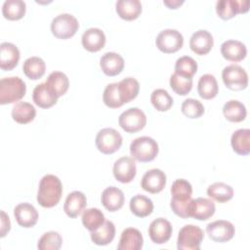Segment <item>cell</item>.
I'll list each match as a JSON object with an SVG mask.
<instances>
[{"instance_id":"cell-6","label":"cell","mask_w":250,"mask_h":250,"mask_svg":"<svg viewBox=\"0 0 250 250\" xmlns=\"http://www.w3.org/2000/svg\"><path fill=\"white\" fill-rule=\"evenodd\" d=\"M122 146V136L113 128H104L96 136V146L104 154H111Z\"/></svg>"},{"instance_id":"cell-5","label":"cell","mask_w":250,"mask_h":250,"mask_svg":"<svg viewBox=\"0 0 250 250\" xmlns=\"http://www.w3.org/2000/svg\"><path fill=\"white\" fill-rule=\"evenodd\" d=\"M203 238L204 232L198 226L186 225L179 231L177 248L179 250H199Z\"/></svg>"},{"instance_id":"cell-36","label":"cell","mask_w":250,"mask_h":250,"mask_svg":"<svg viewBox=\"0 0 250 250\" xmlns=\"http://www.w3.org/2000/svg\"><path fill=\"white\" fill-rule=\"evenodd\" d=\"M23 73L32 80H36L41 78L45 74L46 63L39 57H30L26 59L22 65Z\"/></svg>"},{"instance_id":"cell-24","label":"cell","mask_w":250,"mask_h":250,"mask_svg":"<svg viewBox=\"0 0 250 250\" xmlns=\"http://www.w3.org/2000/svg\"><path fill=\"white\" fill-rule=\"evenodd\" d=\"M82 46L89 52H98L104 48L105 44V35L104 31L98 27L88 28L82 34Z\"/></svg>"},{"instance_id":"cell-11","label":"cell","mask_w":250,"mask_h":250,"mask_svg":"<svg viewBox=\"0 0 250 250\" xmlns=\"http://www.w3.org/2000/svg\"><path fill=\"white\" fill-rule=\"evenodd\" d=\"M248 10L249 1L247 0H219L216 3L217 15L223 20H229Z\"/></svg>"},{"instance_id":"cell-18","label":"cell","mask_w":250,"mask_h":250,"mask_svg":"<svg viewBox=\"0 0 250 250\" xmlns=\"http://www.w3.org/2000/svg\"><path fill=\"white\" fill-rule=\"evenodd\" d=\"M86 205V195L82 191L74 190L68 193L66 196L63 205V211L69 218H76L84 211Z\"/></svg>"},{"instance_id":"cell-16","label":"cell","mask_w":250,"mask_h":250,"mask_svg":"<svg viewBox=\"0 0 250 250\" xmlns=\"http://www.w3.org/2000/svg\"><path fill=\"white\" fill-rule=\"evenodd\" d=\"M14 216L17 223L26 229L34 227L39 217L36 208L28 202L18 204L14 209Z\"/></svg>"},{"instance_id":"cell-29","label":"cell","mask_w":250,"mask_h":250,"mask_svg":"<svg viewBox=\"0 0 250 250\" xmlns=\"http://www.w3.org/2000/svg\"><path fill=\"white\" fill-rule=\"evenodd\" d=\"M230 145L233 151L239 155H248L250 152V130L238 129L230 138Z\"/></svg>"},{"instance_id":"cell-47","label":"cell","mask_w":250,"mask_h":250,"mask_svg":"<svg viewBox=\"0 0 250 250\" xmlns=\"http://www.w3.org/2000/svg\"><path fill=\"white\" fill-rule=\"evenodd\" d=\"M163 3L170 9H177L184 3V0H164Z\"/></svg>"},{"instance_id":"cell-9","label":"cell","mask_w":250,"mask_h":250,"mask_svg":"<svg viewBox=\"0 0 250 250\" xmlns=\"http://www.w3.org/2000/svg\"><path fill=\"white\" fill-rule=\"evenodd\" d=\"M156 47L165 54L179 51L184 44V37L177 29L167 28L158 33L155 39Z\"/></svg>"},{"instance_id":"cell-45","label":"cell","mask_w":250,"mask_h":250,"mask_svg":"<svg viewBox=\"0 0 250 250\" xmlns=\"http://www.w3.org/2000/svg\"><path fill=\"white\" fill-rule=\"evenodd\" d=\"M103 101L104 104L110 108H117L123 105L120 96L118 94L117 82L106 85L103 94Z\"/></svg>"},{"instance_id":"cell-2","label":"cell","mask_w":250,"mask_h":250,"mask_svg":"<svg viewBox=\"0 0 250 250\" xmlns=\"http://www.w3.org/2000/svg\"><path fill=\"white\" fill-rule=\"evenodd\" d=\"M26 92L24 81L18 76L4 77L0 80V104H7L19 102Z\"/></svg>"},{"instance_id":"cell-30","label":"cell","mask_w":250,"mask_h":250,"mask_svg":"<svg viewBox=\"0 0 250 250\" xmlns=\"http://www.w3.org/2000/svg\"><path fill=\"white\" fill-rule=\"evenodd\" d=\"M115 236V226L111 221H104V223L97 229L91 231V240L96 245H107Z\"/></svg>"},{"instance_id":"cell-23","label":"cell","mask_w":250,"mask_h":250,"mask_svg":"<svg viewBox=\"0 0 250 250\" xmlns=\"http://www.w3.org/2000/svg\"><path fill=\"white\" fill-rule=\"evenodd\" d=\"M100 66L107 76H115L124 68L123 58L115 52H107L100 59Z\"/></svg>"},{"instance_id":"cell-42","label":"cell","mask_w":250,"mask_h":250,"mask_svg":"<svg viewBox=\"0 0 250 250\" xmlns=\"http://www.w3.org/2000/svg\"><path fill=\"white\" fill-rule=\"evenodd\" d=\"M62 244V237L58 231L45 232L38 240L37 247L40 250H59Z\"/></svg>"},{"instance_id":"cell-38","label":"cell","mask_w":250,"mask_h":250,"mask_svg":"<svg viewBox=\"0 0 250 250\" xmlns=\"http://www.w3.org/2000/svg\"><path fill=\"white\" fill-rule=\"evenodd\" d=\"M26 10L25 2L22 0H6L2 6V14L10 21L21 20Z\"/></svg>"},{"instance_id":"cell-37","label":"cell","mask_w":250,"mask_h":250,"mask_svg":"<svg viewBox=\"0 0 250 250\" xmlns=\"http://www.w3.org/2000/svg\"><path fill=\"white\" fill-rule=\"evenodd\" d=\"M207 194L215 201L224 203L233 197V188L226 183L216 182L208 187Z\"/></svg>"},{"instance_id":"cell-44","label":"cell","mask_w":250,"mask_h":250,"mask_svg":"<svg viewBox=\"0 0 250 250\" xmlns=\"http://www.w3.org/2000/svg\"><path fill=\"white\" fill-rule=\"evenodd\" d=\"M181 110L185 116L188 118H199L204 113V106L198 100L187 99L182 103Z\"/></svg>"},{"instance_id":"cell-4","label":"cell","mask_w":250,"mask_h":250,"mask_svg":"<svg viewBox=\"0 0 250 250\" xmlns=\"http://www.w3.org/2000/svg\"><path fill=\"white\" fill-rule=\"evenodd\" d=\"M79 28L77 19L67 13L56 16L51 22V31L59 39H67L72 37Z\"/></svg>"},{"instance_id":"cell-13","label":"cell","mask_w":250,"mask_h":250,"mask_svg":"<svg viewBox=\"0 0 250 250\" xmlns=\"http://www.w3.org/2000/svg\"><path fill=\"white\" fill-rule=\"evenodd\" d=\"M171 223L164 218L153 220L148 227V234L151 241L155 244L166 243L172 235Z\"/></svg>"},{"instance_id":"cell-27","label":"cell","mask_w":250,"mask_h":250,"mask_svg":"<svg viewBox=\"0 0 250 250\" xmlns=\"http://www.w3.org/2000/svg\"><path fill=\"white\" fill-rule=\"evenodd\" d=\"M117 15L125 21L136 20L142 13V3L139 0H118L115 4Z\"/></svg>"},{"instance_id":"cell-26","label":"cell","mask_w":250,"mask_h":250,"mask_svg":"<svg viewBox=\"0 0 250 250\" xmlns=\"http://www.w3.org/2000/svg\"><path fill=\"white\" fill-rule=\"evenodd\" d=\"M32 99L36 105L42 108H49L57 104L58 97L48 87L46 82L40 83L33 89Z\"/></svg>"},{"instance_id":"cell-17","label":"cell","mask_w":250,"mask_h":250,"mask_svg":"<svg viewBox=\"0 0 250 250\" xmlns=\"http://www.w3.org/2000/svg\"><path fill=\"white\" fill-rule=\"evenodd\" d=\"M214 45V39L212 34L205 29H198L192 33L189 39V47L192 52L197 55L208 54Z\"/></svg>"},{"instance_id":"cell-35","label":"cell","mask_w":250,"mask_h":250,"mask_svg":"<svg viewBox=\"0 0 250 250\" xmlns=\"http://www.w3.org/2000/svg\"><path fill=\"white\" fill-rule=\"evenodd\" d=\"M45 82L58 98L63 96L69 87L68 77L62 71L51 72Z\"/></svg>"},{"instance_id":"cell-46","label":"cell","mask_w":250,"mask_h":250,"mask_svg":"<svg viewBox=\"0 0 250 250\" xmlns=\"http://www.w3.org/2000/svg\"><path fill=\"white\" fill-rule=\"evenodd\" d=\"M11 229V222L9 216L4 211H1V228H0V236L4 237Z\"/></svg>"},{"instance_id":"cell-34","label":"cell","mask_w":250,"mask_h":250,"mask_svg":"<svg viewBox=\"0 0 250 250\" xmlns=\"http://www.w3.org/2000/svg\"><path fill=\"white\" fill-rule=\"evenodd\" d=\"M35 115V107L27 102H18L12 108L13 119L20 124H26L31 122Z\"/></svg>"},{"instance_id":"cell-43","label":"cell","mask_w":250,"mask_h":250,"mask_svg":"<svg viewBox=\"0 0 250 250\" xmlns=\"http://www.w3.org/2000/svg\"><path fill=\"white\" fill-rule=\"evenodd\" d=\"M170 87L176 94L186 96L192 88V78L185 77L174 72L170 77Z\"/></svg>"},{"instance_id":"cell-14","label":"cell","mask_w":250,"mask_h":250,"mask_svg":"<svg viewBox=\"0 0 250 250\" xmlns=\"http://www.w3.org/2000/svg\"><path fill=\"white\" fill-rule=\"evenodd\" d=\"M141 186L147 192L158 193L166 186V175L160 169H150L144 174Z\"/></svg>"},{"instance_id":"cell-3","label":"cell","mask_w":250,"mask_h":250,"mask_svg":"<svg viewBox=\"0 0 250 250\" xmlns=\"http://www.w3.org/2000/svg\"><path fill=\"white\" fill-rule=\"evenodd\" d=\"M158 144L150 137L136 138L130 145V153L133 159L139 162L152 161L158 154Z\"/></svg>"},{"instance_id":"cell-7","label":"cell","mask_w":250,"mask_h":250,"mask_svg":"<svg viewBox=\"0 0 250 250\" xmlns=\"http://www.w3.org/2000/svg\"><path fill=\"white\" fill-rule=\"evenodd\" d=\"M222 79L227 88L233 91L244 90L248 85V74L238 64H229L222 71Z\"/></svg>"},{"instance_id":"cell-10","label":"cell","mask_w":250,"mask_h":250,"mask_svg":"<svg viewBox=\"0 0 250 250\" xmlns=\"http://www.w3.org/2000/svg\"><path fill=\"white\" fill-rule=\"evenodd\" d=\"M206 231L213 241L224 243L232 239L235 233V228L229 221L217 220L206 226Z\"/></svg>"},{"instance_id":"cell-20","label":"cell","mask_w":250,"mask_h":250,"mask_svg":"<svg viewBox=\"0 0 250 250\" xmlns=\"http://www.w3.org/2000/svg\"><path fill=\"white\" fill-rule=\"evenodd\" d=\"M20 50L10 42L0 44V67L2 70H11L15 68L20 61Z\"/></svg>"},{"instance_id":"cell-12","label":"cell","mask_w":250,"mask_h":250,"mask_svg":"<svg viewBox=\"0 0 250 250\" xmlns=\"http://www.w3.org/2000/svg\"><path fill=\"white\" fill-rule=\"evenodd\" d=\"M112 173L114 178L122 184L132 182L136 177L137 173L135 160L129 156L120 157L114 162Z\"/></svg>"},{"instance_id":"cell-15","label":"cell","mask_w":250,"mask_h":250,"mask_svg":"<svg viewBox=\"0 0 250 250\" xmlns=\"http://www.w3.org/2000/svg\"><path fill=\"white\" fill-rule=\"evenodd\" d=\"M215 203L205 197H197L191 199L189 205V217L198 221H206L215 213Z\"/></svg>"},{"instance_id":"cell-41","label":"cell","mask_w":250,"mask_h":250,"mask_svg":"<svg viewBox=\"0 0 250 250\" xmlns=\"http://www.w3.org/2000/svg\"><path fill=\"white\" fill-rule=\"evenodd\" d=\"M197 71V62L189 56L180 57L175 63V72L185 76L192 78Z\"/></svg>"},{"instance_id":"cell-19","label":"cell","mask_w":250,"mask_h":250,"mask_svg":"<svg viewBox=\"0 0 250 250\" xmlns=\"http://www.w3.org/2000/svg\"><path fill=\"white\" fill-rule=\"evenodd\" d=\"M101 201L106 210L109 212H115L122 208L125 202V196L120 188L111 186L104 189L102 192Z\"/></svg>"},{"instance_id":"cell-32","label":"cell","mask_w":250,"mask_h":250,"mask_svg":"<svg viewBox=\"0 0 250 250\" xmlns=\"http://www.w3.org/2000/svg\"><path fill=\"white\" fill-rule=\"evenodd\" d=\"M198 95L204 100H211L215 98L219 91L218 82L213 74H203L200 76L197 84Z\"/></svg>"},{"instance_id":"cell-8","label":"cell","mask_w":250,"mask_h":250,"mask_svg":"<svg viewBox=\"0 0 250 250\" xmlns=\"http://www.w3.org/2000/svg\"><path fill=\"white\" fill-rule=\"evenodd\" d=\"M118 123L125 132L136 133L146 126V116L141 108L130 107L119 115Z\"/></svg>"},{"instance_id":"cell-21","label":"cell","mask_w":250,"mask_h":250,"mask_svg":"<svg viewBox=\"0 0 250 250\" xmlns=\"http://www.w3.org/2000/svg\"><path fill=\"white\" fill-rule=\"evenodd\" d=\"M144 245V238L141 231L135 228H127L121 232L118 250H141Z\"/></svg>"},{"instance_id":"cell-1","label":"cell","mask_w":250,"mask_h":250,"mask_svg":"<svg viewBox=\"0 0 250 250\" xmlns=\"http://www.w3.org/2000/svg\"><path fill=\"white\" fill-rule=\"evenodd\" d=\"M62 194V185L61 180L52 174L42 177L37 191V201L45 208L56 206Z\"/></svg>"},{"instance_id":"cell-33","label":"cell","mask_w":250,"mask_h":250,"mask_svg":"<svg viewBox=\"0 0 250 250\" xmlns=\"http://www.w3.org/2000/svg\"><path fill=\"white\" fill-rule=\"evenodd\" d=\"M223 113L230 122H241L246 118L247 110L245 105L237 100H229L223 106Z\"/></svg>"},{"instance_id":"cell-22","label":"cell","mask_w":250,"mask_h":250,"mask_svg":"<svg viewBox=\"0 0 250 250\" xmlns=\"http://www.w3.org/2000/svg\"><path fill=\"white\" fill-rule=\"evenodd\" d=\"M172 199L170 204H188L191 200L192 187L185 179H177L171 187Z\"/></svg>"},{"instance_id":"cell-39","label":"cell","mask_w":250,"mask_h":250,"mask_svg":"<svg viewBox=\"0 0 250 250\" xmlns=\"http://www.w3.org/2000/svg\"><path fill=\"white\" fill-rule=\"evenodd\" d=\"M82 224L90 231L100 228L105 221L104 213L98 208H88L83 211Z\"/></svg>"},{"instance_id":"cell-40","label":"cell","mask_w":250,"mask_h":250,"mask_svg":"<svg viewBox=\"0 0 250 250\" xmlns=\"http://www.w3.org/2000/svg\"><path fill=\"white\" fill-rule=\"evenodd\" d=\"M150 102L158 111H166L173 105V98L164 89H155L150 95Z\"/></svg>"},{"instance_id":"cell-28","label":"cell","mask_w":250,"mask_h":250,"mask_svg":"<svg viewBox=\"0 0 250 250\" xmlns=\"http://www.w3.org/2000/svg\"><path fill=\"white\" fill-rule=\"evenodd\" d=\"M117 89L121 102L124 104L130 103L138 96L140 91V84L137 79L133 77H126L117 82Z\"/></svg>"},{"instance_id":"cell-25","label":"cell","mask_w":250,"mask_h":250,"mask_svg":"<svg viewBox=\"0 0 250 250\" xmlns=\"http://www.w3.org/2000/svg\"><path fill=\"white\" fill-rule=\"evenodd\" d=\"M222 56L230 62H240L247 55V49L244 43L238 40L229 39L221 45Z\"/></svg>"},{"instance_id":"cell-31","label":"cell","mask_w":250,"mask_h":250,"mask_svg":"<svg viewBox=\"0 0 250 250\" xmlns=\"http://www.w3.org/2000/svg\"><path fill=\"white\" fill-rule=\"evenodd\" d=\"M129 207L135 216L139 218H145L152 213L153 202L146 195L136 194L130 199Z\"/></svg>"}]
</instances>
